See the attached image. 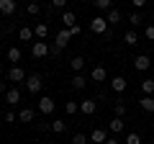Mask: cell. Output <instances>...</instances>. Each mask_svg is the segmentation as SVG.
I'll return each instance as SVG.
<instances>
[{
    "instance_id": "1",
    "label": "cell",
    "mask_w": 154,
    "mask_h": 144,
    "mask_svg": "<svg viewBox=\"0 0 154 144\" xmlns=\"http://www.w3.org/2000/svg\"><path fill=\"white\" fill-rule=\"evenodd\" d=\"M31 57H33V59H44V57H49V44H46V41H33Z\"/></svg>"
},
{
    "instance_id": "2",
    "label": "cell",
    "mask_w": 154,
    "mask_h": 144,
    "mask_svg": "<svg viewBox=\"0 0 154 144\" xmlns=\"http://www.w3.org/2000/svg\"><path fill=\"white\" fill-rule=\"evenodd\" d=\"M41 88H44L41 75H28V77H26V90H28V93H41Z\"/></svg>"
},
{
    "instance_id": "3",
    "label": "cell",
    "mask_w": 154,
    "mask_h": 144,
    "mask_svg": "<svg viewBox=\"0 0 154 144\" xmlns=\"http://www.w3.org/2000/svg\"><path fill=\"white\" fill-rule=\"evenodd\" d=\"M36 108H38V113L49 116V113H54V108H57V105H54V100H51L49 95H41V98H38V105H36Z\"/></svg>"
},
{
    "instance_id": "4",
    "label": "cell",
    "mask_w": 154,
    "mask_h": 144,
    "mask_svg": "<svg viewBox=\"0 0 154 144\" xmlns=\"http://www.w3.org/2000/svg\"><path fill=\"white\" fill-rule=\"evenodd\" d=\"M90 31L93 33H105L108 31V21H105L103 16H95L93 21H90Z\"/></svg>"
},
{
    "instance_id": "5",
    "label": "cell",
    "mask_w": 154,
    "mask_h": 144,
    "mask_svg": "<svg viewBox=\"0 0 154 144\" xmlns=\"http://www.w3.org/2000/svg\"><path fill=\"white\" fill-rule=\"evenodd\" d=\"M72 41V33H69V28H62L59 33L54 36V44L59 46V49H67V44Z\"/></svg>"
},
{
    "instance_id": "6",
    "label": "cell",
    "mask_w": 154,
    "mask_h": 144,
    "mask_svg": "<svg viewBox=\"0 0 154 144\" xmlns=\"http://www.w3.org/2000/svg\"><path fill=\"white\" fill-rule=\"evenodd\" d=\"M26 77H28V75H26V72H23L18 64L8 70V80H11V83H26Z\"/></svg>"
},
{
    "instance_id": "7",
    "label": "cell",
    "mask_w": 154,
    "mask_h": 144,
    "mask_svg": "<svg viewBox=\"0 0 154 144\" xmlns=\"http://www.w3.org/2000/svg\"><path fill=\"white\" fill-rule=\"evenodd\" d=\"M95 111H98V103H95L93 98H85V100H80V113H85V116H93Z\"/></svg>"
},
{
    "instance_id": "8",
    "label": "cell",
    "mask_w": 154,
    "mask_h": 144,
    "mask_svg": "<svg viewBox=\"0 0 154 144\" xmlns=\"http://www.w3.org/2000/svg\"><path fill=\"white\" fill-rule=\"evenodd\" d=\"M90 80H93V83H105V80H108V72H105V67H93V70H90Z\"/></svg>"
},
{
    "instance_id": "9",
    "label": "cell",
    "mask_w": 154,
    "mask_h": 144,
    "mask_svg": "<svg viewBox=\"0 0 154 144\" xmlns=\"http://www.w3.org/2000/svg\"><path fill=\"white\" fill-rule=\"evenodd\" d=\"M16 11H18L16 0H0V13H3V16H13Z\"/></svg>"
},
{
    "instance_id": "10",
    "label": "cell",
    "mask_w": 154,
    "mask_h": 144,
    "mask_svg": "<svg viewBox=\"0 0 154 144\" xmlns=\"http://www.w3.org/2000/svg\"><path fill=\"white\" fill-rule=\"evenodd\" d=\"M90 142H93V144H105V142H108L105 129H93V131H90Z\"/></svg>"
},
{
    "instance_id": "11",
    "label": "cell",
    "mask_w": 154,
    "mask_h": 144,
    "mask_svg": "<svg viewBox=\"0 0 154 144\" xmlns=\"http://www.w3.org/2000/svg\"><path fill=\"white\" fill-rule=\"evenodd\" d=\"M149 64H152V59H149V54H139L136 59H134V67H136L139 72H146Z\"/></svg>"
},
{
    "instance_id": "12",
    "label": "cell",
    "mask_w": 154,
    "mask_h": 144,
    "mask_svg": "<svg viewBox=\"0 0 154 144\" xmlns=\"http://www.w3.org/2000/svg\"><path fill=\"white\" fill-rule=\"evenodd\" d=\"M110 88H113L116 93H123V90L128 88V80H126V77H121V75H116V77L110 80Z\"/></svg>"
},
{
    "instance_id": "13",
    "label": "cell",
    "mask_w": 154,
    "mask_h": 144,
    "mask_svg": "<svg viewBox=\"0 0 154 144\" xmlns=\"http://www.w3.org/2000/svg\"><path fill=\"white\" fill-rule=\"evenodd\" d=\"M5 103H8V105H18V103H21V90H18V88H11V90L5 93Z\"/></svg>"
},
{
    "instance_id": "14",
    "label": "cell",
    "mask_w": 154,
    "mask_h": 144,
    "mask_svg": "<svg viewBox=\"0 0 154 144\" xmlns=\"http://www.w3.org/2000/svg\"><path fill=\"white\" fill-rule=\"evenodd\" d=\"M69 67H72L75 75H82V70H85V57H72V59H69Z\"/></svg>"
},
{
    "instance_id": "15",
    "label": "cell",
    "mask_w": 154,
    "mask_h": 144,
    "mask_svg": "<svg viewBox=\"0 0 154 144\" xmlns=\"http://www.w3.org/2000/svg\"><path fill=\"white\" fill-rule=\"evenodd\" d=\"M69 85H72L75 90H85V88H88V77H85V75H72Z\"/></svg>"
},
{
    "instance_id": "16",
    "label": "cell",
    "mask_w": 154,
    "mask_h": 144,
    "mask_svg": "<svg viewBox=\"0 0 154 144\" xmlns=\"http://www.w3.org/2000/svg\"><path fill=\"white\" fill-rule=\"evenodd\" d=\"M21 59H23V52L18 49V46H11V49H8V62H13V67H16Z\"/></svg>"
},
{
    "instance_id": "17",
    "label": "cell",
    "mask_w": 154,
    "mask_h": 144,
    "mask_svg": "<svg viewBox=\"0 0 154 144\" xmlns=\"http://www.w3.org/2000/svg\"><path fill=\"white\" fill-rule=\"evenodd\" d=\"M33 33H36L38 41H44L46 36H49V26H46V23H36V26H33Z\"/></svg>"
},
{
    "instance_id": "18",
    "label": "cell",
    "mask_w": 154,
    "mask_h": 144,
    "mask_svg": "<svg viewBox=\"0 0 154 144\" xmlns=\"http://www.w3.org/2000/svg\"><path fill=\"white\" fill-rule=\"evenodd\" d=\"M62 23H64V28L77 26V16H75L72 11H64V13H62Z\"/></svg>"
},
{
    "instance_id": "19",
    "label": "cell",
    "mask_w": 154,
    "mask_h": 144,
    "mask_svg": "<svg viewBox=\"0 0 154 144\" xmlns=\"http://www.w3.org/2000/svg\"><path fill=\"white\" fill-rule=\"evenodd\" d=\"M33 36H36V33H33L31 26H21V28H18V39H21V41H31Z\"/></svg>"
},
{
    "instance_id": "20",
    "label": "cell",
    "mask_w": 154,
    "mask_h": 144,
    "mask_svg": "<svg viewBox=\"0 0 154 144\" xmlns=\"http://www.w3.org/2000/svg\"><path fill=\"white\" fill-rule=\"evenodd\" d=\"M33 116H36V111H33V108H21V113H18V121L31 124V121H33Z\"/></svg>"
},
{
    "instance_id": "21",
    "label": "cell",
    "mask_w": 154,
    "mask_h": 144,
    "mask_svg": "<svg viewBox=\"0 0 154 144\" xmlns=\"http://www.w3.org/2000/svg\"><path fill=\"white\" fill-rule=\"evenodd\" d=\"M123 124H126V121H123V118L113 116V118H110V124H108V129H110V131H113V134H121V131H123Z\"/></svg>"
},
{
    "instance_id": "22",
    "label": "cell",
    "mask_w": 154,
    "mask_h": 144,
    "mask_svg": "<svg viewBox=\"0 0 154 144\" xmlns=\"http://www.w3.org/2000/svg\"><path fill=\"white\" fill-rule=\"evenodd\" d=\"M139 105H141V111L154 113V98H152V95H144V98L139 100Z\"/></svg>"
},
{
    "instance_id": "23",
    "label": "cell",
    "mask_w": 154,
    "mask_h": 144,
    "mask_svg": "<svg viewBox=\"0 0 154 144\" xmlns=\"http://www.w3.org/2000/svg\"><path fill=\"white\" fill-rule=\"evenodd\" d=\"M121 11H118V8H113V11H108V18H105V21H108V26H116V23H121Z\"/></svg>"
},
{
    "instance_id": "24",
    "label": "cell",
    "mask_w": 154,
    "mask_h": 144,
    "mask_svg": "<svg viewBox=\"0 0 154 144\" xmlns=\"http://www.w3.org/2000/svg\"><path fill=\"white\" fill-rule=\"evenodd\" d=\"M51 131L54 134H64L67 131V121L64 118H54V121H51Z\"/></svg>"
},
{
    "instance_id": "25",
    "label": "cell",
    "mask_w": 154,
    "mask_h": 144,
    "mask_svg": "<svg viewBox=\"0 0 154 144\" xmlns=\"http://www.w3.org/2000/svg\"><path fill=\"white\" fill-rule=\"evenodd\" d=\"M113 111H116V116H118V118H123V116H126V103H123L121 98L113 100Z\"/></svg>"
},
{
    "instance_id": "26",
    "label": "cell",
    "mask_w": 154,
    "mask_h": 144,
    "mask_svg": "<svg viewBox=\"0 0 154 144\" xmlns=\"http://www.w3.org/2000/svg\"><path fill=\"white\" fill-rule=\"evenodd\" d=\"M141 93H144V95H152V93H154V80H152V77L141 80Z\"/></svg>"
},
{
    "instance_id": "27",
    "label": "cell",
    "mask_w": 154,
    "mask_h": 144,
    "mask_svg": "<svg viewBox=\"0 0 154 144\" xmlns=\"http://www.w3.org/2000/svg\"><path fill=\"white\" fill-rule=\"evenodd\" d=\"M64 108H67V116H75V113H80V103H75V100H67Z\"/></svg>"
},
{
    "instance_id": "28",
    "label": "cell",
    "mask_w": 154,
    "mask_h": 144,
    "mask_svg": "<svg viewBox=\"0 0 154 144\" xmlns=\"http://www.w3.org/2000/svg\"><path fill=\"white\" fill-rule=\"evenodd\" d=\"M123 41H126L128 46H136V44H139V36H136V31H126V36H123Z\"/></svg>"
},
{
    "instance_id": "29",
    "label": "cell",
    "mask_w": 154,
    "mask_h": 144,
    "mask_svg": "<svg viewBox=\"0 0 154 144\" xmlns=\"http://www.w3.org/2000/svg\"><path fill=\"white\" fill-rule=\"evenodd\" d=\"M98 11H113V0H95Z\"/></svg>"
},
{
    "instance_id": "30",
    "label": "cell",
    "mask_w": 154,
    "mask_h": 144,
    "mask_svg": "<svg viewBox=\"0 0 154 144\" xmlns=\"http://www.w3.org/2000/svg\"><path fill=\"white\" fill-rule=\"evenodd\" d=\"M90 142V136L88 134H82V131H77L75 136H72V144H88Z\"/></svg>"
},
{
    "instance_id": "31",
    "label": "cell",
    "mask_w": 154,
    "mask_h": 144,
    "mask_svg": "<svg viewBox=\"0 0 154 144\" xmlns=\"http://www.w3.org/2000/svg\"><path fill=\"white\" fill-rule=\"evenodd\" d=\"M26 13H28V16H38V13H41V5H38V3H28Z\"/></svg>"
},
{
    "instance_id": "32",
    "label": "cell",
    "mask_w": 154,
    "mask_h": 144,
    "mask_svg": "<svg viewBox=\"0 0 154 144\" xmlns=\"http://www.w3.org/2000/svg\"><path fill=\"white\" fill-rule=\"evenodd\" d=\"M126 144H141V136H139L136 131H128L126 134Z\"/></svg>"
},
{
    "instance_id": "33",
    "label": "cell",
    "mask_w": 154,
    "mask_h": 144,
    "mask_svg": "<svg viewBox=\"0 0 154 144\" xmlns=\"http://www.w3.org/2000/svg\"><path fill=\"white\" fill-rule=\"evenodd\" d=\"M141 21H144V18H141V13H131V16H128V23H131V26H139Z\"/></svg>"
},
{
    "instance_id": "34",
    "label": "cell",
    "mask_w": 154,
    "mask_h": 144,
    "mask_svg": "<svg viewBox=\"0 0 154 144\" xmlns=\"http://www.w3.org/2000/svg\"><path fill=\"white\" fill-rule=\"evenodd\" d=\"M51 8H54V11H67V0H54Z\"/></svg>"
},
{
    "instance_id": "35",
    "label": "cell",
    "mask_w": 154,
    "mask_h": 144,
    "mask_svg": "<svg viewBox=\"0 0 154 144\" xmlns=\"http://www.w3.org/2000/svg\"><path fill=\"white\" fill-rule=\"evenodd\" d=\"M59 54H62V49H59L57 44H51V46H49V57H59Z\"/></svg>"
},
{
    "instance_id": "36",
    "label": "cell",
    "mask_w": 154,
    "mask_h": 144,
    "mask_svg": "<svg viewBox=\"0 0 154 144\" xmlns=\"http://www.w3.org/2000/svg\"><path fill=\"white\" fill-rule=\"evenodd\" d=\"M13 121H18V113L8 111V113H5V124H13Z\"/></svg>"
},
{
    "instance_id": "37",
    "label": "cell",
    "mask_w": 154,
    "mask_h": 144,
    "mask_svg": "<svg viewBox=\"0 0 154 144\" xmlns=\"http://www.w3.org/2000/svg\"><path fill=\"white\" fill-rule=\"evenodd\" d=\"M144 33H146V39H149V41H154V26H152V23L146 26V31H144Z\"/></svg>"
},
{
    "instance_id": "38",
    "label": "cell",
    "mask_w": 154,
    "mask_h": 144,
    "mask_svg": "<svg viewBox=\"0 0 154 144\" xmlns=\"http://www.w3.org/2000/svg\"><path fill=\"white\" fill-rule=\"evenodd\" d=\"M69 33H72V36H80V33H82V26H72Z\"/></svg>"
},
{
    "instance_id": "39",
    "label": "cell",
    "mask_w": 154,
    "mask_h": 144,
    "mask_svg": "<svg viewBox=\"0 0 154 144\" xmlns=\"http://www.w3.org/2000/svg\"><path fill=\"white\" fill-rule=\"evenodd\" d=\"M13 31H16V23H8V26L3 28V33H13Z\"/></svg>"
},
{
    "instance_id": "40",
    "label": "cell",
    "mask_w": 154,
    "mask_h": 144,
    "mask_svg": "<svg viewBox=\"0 0 154 144\" xmlns=\"http://www.w3.org/2000/svg\"><path fill=\"white\" fill-rule=\"evenodd\" d=\"M105 144H121V142H118L116 136H108V142H105Z\"/></svg>"
},
{
    "instance_id": "41",
    "label": "cell",
    "mask_w": 154,
    "mask_h": 144,
    "mask_svg": "<svg viewBox=\"0 0 154 144\" xmlns=\"http://www.w3.org/2000/svg\"><path fill=\"white\" fill-rule=\"evenodd\" d=\"M8 90H5V83H0V95H5Z\"/></svg>"
},
{
    "instance_id": "42",
    "label": "cell",
    "mask_w": 154,
    "mask_h": 144,
    "mask_svg": "<svg viewBox=\"0 0 154 144\" xmlns=\"http://www.w3.org/2000/svg\"><path fill=\"white\" fill-rule=\"evenodd\" d=\"M0 105H3V100H0Z\"/></svg>"
},
{
    "instance_id": "43",
    "label": "cell",
    "mask_w": 154,
    "mask_h": 144,
    "mask_svg": "<svg viewBox=\"0 0 154 144\" xmlns=\"http://www.w3.org/2000/svg\"><path fill=\"white\" fill-rule=\"evenodd\" d=\"M46 144H49V142H46Z\"/></svg>"
}]
</instances>
